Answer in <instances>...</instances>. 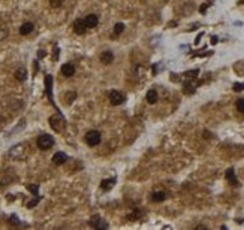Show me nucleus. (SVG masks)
<instances>
[{"instance_id": "f257e3e1", "label": "nucleus", "mask_w": 244, "mask_h": 230, "mask_svg": "<svg viewBox=\"0 0 244 230\" xmlns=\"http://www.w3.org/2000/svg\"><path fill=\"white\" fill-rule=\"evenodd\" d=\"M36 145H38V148L42 149V151H47L53 145H54V138L51 135H47V133H44L38 138V141H36Z\"/></svg>"}, {"instance_id": "f03ea898", "label": "nucleus", "mask_w": 244, "mask_h": 230, "mask_svg": "<svg viewBox=\"0 0 244 230\" xmlns=\"http://www.w3.org/2000/svg\"><path fill=\"white\" fill-rule=\"evenodd\" d=\"M65 124H66V121H65V118H63V115H61L60 112H57L55 115H53V117L49 118V126H51L55 132H61V130L65 129Z\"/></svg>"}, {"instance_id": "7ed1b4c3", "label": "nucleus", "mask_w": 244, "mask_h": 230, "mask_svg": "<svg viewBox=\"0 0 244 230\" xmlns=\"http://www.w3.org/2000/svg\"><path fill=\"white\" fill-rule=\"evenodd\" d=\"M101 139H102V136L97 130H90V132H87V135H86V142H87L90 147L99 145V143H101Z\"/></svg>"}, {"instance_id": "20e7f679", "label": "nucleus", "mask_w": 244, "mask_h": 230, "mask_svg": "<svg viewBox=\"0 0 244 230\" xmlns=\"http://www.w3.org/2000/svg\"><path fill=\"white\" fill-rule=\"evenodd\" d=\"M109 100H111V103H112V105L118 106V105H122L123 102L126 100V97H124V94H123V93H120V91L114 90V91H111V93H109Z\"/></svg>"}, {"instance_id": "39448f33", "label": "nucleus", "mask_w": 244, "mask_h": 230, "mask_svg": "<svg viewBox=\"0 0 244 230\" xmlns=\"http://www.w3.org/2000/svg\"><path fill=\"white\" fill-rule=\"evenodd\" d=\"M90 226L93 229H108V223H105L99 215H93L90 218Z\"/></svg>"}, {"instance_id": "423d86ee", "label": "nucleus", "mask_w": 244, "mask_h": 230, "mask_svg": "<svg viewBox=\"0 0 244 230\" xmlns=\"http://www.w3.org/2000/svg\"><path fill=\"white\" fill-rule=\"evenodd\" d=\"M87 24H86V20H75L74 21V32L76 34H84L87 32Z\"/></svg>"}, {"instance_id": "0eeeda50", "label": "nucleus", "mask_w": 244, "mask_h": 230, "mask_svg": "<svg viewBox=\"0 0 244 230\" xmlns=\"http://www.w3.org/2000/svg\"><path fill=\"white\" fill-rule=\"evenodd\" d=\"M45 90H47L48 99L53 103V76H51V75H47V76H45Z\"/></svg>"}, {"instance_id": "6e6552de", "label": "nucleus", "mask_w": 244, "mask_h": 230, "mask_svg": "<svg viewBox=\"0 0 244 230\" xmlns=\"http://www.w3.org/2000/svg\"><path fill=\"white\" fill-rule=\"evenodd\" d=\"M84 20H86V24H87L88 28H95L96 26L99 24V18H97V15H95V14H88Z\"/></svg>"}, {"instance_id": "1a4fd4ad", "label": "nucleus", "mask_w": 244, "mask_h": 230, "mask_svg": "<svg viewBox=\"0 0 244 230\" xmlns=\"http://www.w3.org/2000/svg\"><path fill=\"white\" fill-rule=\"evenodd\" d=\"M61 73L65 75L66 78H70V76H74L75 73V66L72 63H66V64H63L61 66Z\"/></svg>"}, {"instance_id": "9d476101", "label": "nucleus", "mask_w": 244, "mask_h": 230, "mask_svg": "<svg viewBox=\"0 0 244 230\" xmlns=\"http://www.w3.org/2000/svg\"><path fill=\"white\" fill-rule=\"evenodd\" d=\"M196 87H198V82L189 79V81L184 84V94H193L195 90H196Z\"/></svg>"}, {"instance_id": "9b49d317", "label": "nucleus", "mask_w": 244, "mask_h": 230, "mask_svg": "<svg viewBox=\"0 0 244 230\" xmlns=\"http://www.w3.org/2000/svg\"><path fill=\"white\" fill-rule=\"evenodd\" d=\"M101 61L103 64H111L114 61V54L111 51H103L101 54Z\"/></svg>"}, {"instance_id": "f8f14e48", "label": "nucleus", "mask_w": 244, "mask_h": 230, "mask_svg": "<svg viewBox=\"0 0 244 230\" xmlns=\"http://www.w3.org/2000/svg\"><path fill=\"white\" fill-rule=\"evenodd\" d=\"M115 184V178H108V179H102L101 182V188L103 190V191H109V190L114 187Z\"/></svg>"}, {"instance_id": "ddd939ff", "label": "nucleus", "mask_w": 244, "mask_h": 230, "mask_svg": "<svg viewBox=\"0 0 244 230\" xmlns=\"http://www.w3.org/2000/svg\"><path fill=\"white\" fill-rule=\"evenodd\" d=\"M66 160H68V156H66L65 152H61V151L55 152L54 156H53V162H54V164H63V163H66Z\"/></svg>"}, {"instance_id": "4468645a", "label": "nucleus", "mask_w": 244, "mask_h": 230, "mask_svg": "<svg viewBox=\"0 0 244 230\" xmlns=\"http://www.w3.org/2000/svg\"><path fill=\"white\" fill-rule=\"evenodd\" d=\"M33 28H34V26L32 22H24L20 27V34L21 36H27V34H30L33 32Z\"/></svg>"}, {"instance_id": "2eb2a0df", "label": "nucleus", "mask_w": 244, "mask_h": 230, "mask_svg": "<svg viewBox=\"0 0 244 230\" xmlns=\"http://www.w3.org/2000/svg\"><path fill=\"white\" fill-rule=\"evenodd\" d=\"M23 151H24L23 145H15V147H12V149L9 151V156L14 157V158H20V157L23 156Z\"/></svg>"}, {"instance_id": "dca6fc26", "label": "nucleus", "mask_w": 244, "mask_h": 230, "mask_svg": "<svg viewBox=\"0 0 244 230\" xmlns=\"http://www.w3.org/2000/svg\"><path fill=\"white\" fill-rule=\"evenodd\" d=\"M143 215H144L143 211L136 208V209H133L132 212H129V214H127V220H129V221H138V220H139V218H141Z\"/></svg>"}, {"instance_id": "f3484780", "label": "nucleus", "mask_w": 244, "mask_h": 230, "mask_svg": "<svg viewBox=\"0 0 244 230\" xmlns=\"http://www.w3.org/2000/svg\"><path fill=\"white\" fill-rule=\"evenodd\" d=\"M226 179H228V181H229L232 185H238V179H237V176H235V172H234V169H232V168L226 170Z\"/></svg>"}, {"instance_id": "a211bd4d", "label": "nucleus", "mask_w": 244, "mask_h": 230, "mask_svg": "<svg viewBox=\"0 0 244 230\" xmlns=\"http://www.w3.org/2000/svg\"><path fill=\"white\" fill-rule=\"evenodd\" d=\"M166 199V193L165 191H154L151 194V200L153 202H163Z\"/></svg>"}, {"instance_id": "6ab92c4d", "label": "nucleus", "mask_w": 244, "mask_h": 230, "mask_svg": "<svg viewBox=\"0 0 244 230\" xmlns=\"http://www.w3.org/2000/svg\"><path fill=\"white\" fill-rule=\"evenodd\" d=\"M15 78H17L18 81H26V79H27V70L24 68H20L15 72Z\"/></svg>"}, {"instance_id": "aec40b11", "label": "nucleus", "mask_w": 244, "mask_h": 230, "mask_svg": "<svg viewBox=\"0 0 244 230\" xmlns=\"http://www.w3.org/2000/svg\"><path fill=\"white\" fill-rule=\"evenodd\" d=\"M147 102L151 103V105L157 102V91L156 90H150L148 93H147Z\"/></svg>"}, {"instance_id": "412c9836", "label": "nucleus", "mask_w": 244, "mask_h": 230, "mask_svg": "<svg viewBox=\"0 0 244 230\" xmlns=\"http://www.w3.org/2000/svg\"><path fill=\"white\" fill-rule=\"evenodd\" d=\"M198 75H199V70H198V69H193V70H189V72H186V73H184V76H186V78H189V79H195Z\"/></svg>"}, {"instance_id": "4be33fe9", "label": "nucleus", "mask_w": 244, "mask_h": 230, "mask_svg": "<svg viewBox=\"0 0 244 230\" xmlns=\"http://www.w3.org/2000/svg\"><path fill=\"white\" fill-rule=\"evenodd\" d=\"M124 30V24L123 22H117L114 26V34H122Z\"/></svg>"}, {"instance_id": "5701e85b", "label": "nucleus", "mask_w": 244, "mask_h": 230, "mask_svg": "<svg viewBox=\"0 0 244 230\" xmlns=\"http://www.w3.org/2000/svg\"><path fill=\"white\" fill-rule=\"evenodd\" d=\"M41 199H42V197L39 196V194H38V196H34L33 200H30V202L27 203V208H34V206H36V205L39 203V200H41Z\"/></svg>"}, {"instance_id": "b1692460", "label": "nucleus", "mask_w": 244, "mask_h": 230, "mask_svg": "<svg viewBox=\"0 0 244 230\" xmlns=\"http://www.w3.org/2000/svg\"><path fill=\"white\" fill-rule=\"evenodd\" d=\"M27 188L33 193L34 196H38V194H39V193H38V190H39V185H38V184H29Z\"/></svg>"}, {"instance_id": "393cba45", "label": "nucleus", "mask_w": 244, "mask_h": 230, "mask_svg": "<svg viewBox=\"0 0 244 230\" xmlns=\"http://www.w3.org/2000/svg\"><path fill=\"white\" fill-rule=\"evenodd\" d=\"M232 88H234V91L240 93V91H243V90H244V84H243V82H235V84L232 85Z\"/></svg>"}, {"instance_id": "a878e982", "label": "nucleus", "mask_w": 244, "mask_h": 230, "mask_svg": "<svg viewBox=\"0 0 244 230\" xmlns=\"http://www.w3.org/2000/svg\"><path fill=\"white\" fill-rule=\"evenodd\" d=\"M63 2H65V0H49V5L53 8H59L63 5Z\"/></svg>"}, {"instance_id": "bb28decb", "label": "nucleus", "mask_w": 244, "mask_h": 230, "mask_svg": "<svg viewBox=\"0 0 244 230\" xmlns=\"http://www.w3.org/2000/svg\"><path fill=\"white\" fill-rule=\"evenodd\" d=\"M237 109L241 114H244V99H240V100L237 102Z\"/></svg>"}, {"instance_id": "cd10ccee", "label": "nucleus", "mask_w": 244, "mask_h": 230, "mask_svg": "<svg viewBox=\"0 0 244 230\" xmlns=\"http://www.w3.org/2000/svg\"><path fill=\"white\" fill-rule=\"evenodd\" d=\"M210 6V5H208V3H204L202 6L199 8V12H201V14H205V11H207V8Z\"/></svg>"}, {"instance_id": "c85d7f7f", "label": "nucleus", "mask_w": 244, "mask_h": 230, "mask_svg": "<svg viewBox=\"0 0 244 230\" xmlns=\"http://www.w3.org/2000/svg\"><path fill=\"white\" fill-rule=\"evenodd\" d=\"M45 55H47V52H45L44 49H39V51H38V57H39V58H44Z\"/></svg>"}, {"instance_id": "c756f323", "label": "nucleus", "mask_w": 244, "mask_h": 230, "mask_svg": "<svg viewBox=\"0 0 244 230\" xmlns=\"http://www.w3.org/2000/svg\"><path fill=\"white\" fill-rule=\"evenodd\" d=\"M180 78H178V75H175V73H171V81H178Z\"/></svg>"}, {"instance_id": "7c9ffc66", "label": "nucleus", "mask_w": 244, "mask_h": 230, "mask_svg": "<svg viewBox=\"0 0 244 230\" xmlns=\"http://www.w3.org/2000/svg\"><path fill=\"white\" fill-rule=\"evenodd\" d=\"M217 42H219V39H217V36H213V38H211V43L214 45V43H217Z\"/></svg>"}, {"instance_id": "2f4dec72", "label": "nucleus", "mask_w": 244, "mask_h": 230, "mask_svg": "<svg viewBox=\"0 0 244 230\" xmlns=\"http://www.w3.org/2000/svg\"><path fill=\"white\" fill-rule=\"evenodd\" d=\"M201 38H202V33H199V34H198V38H196V41H195V43H199V41H201Z\"/></svg>"}, {"instance_id": "473e14b6", "label": "nucleus", "mask_w": 244, "mask_h": 230, "mask_svg": "<svg viewBox=\"0 0 244 230\" xmlns=\"http://www.w3.org/2000/svg\"><path fill=\"white\" fill-rule=\"evenodd\" d=\"M204 135H205V138H207V139H210L211 136H210V133H208V132H204Z\"/></svg>"}, {"instance_id": "72a5a7b5", "label": "nucleus", "mask_w": 244, "mask_h": 230, "mask_svg": "<svg viewBox=\"0 0 244 230\" xmlns=\"http://www.w3.org/2000/svg\"><path fill=\"white\" fill-rule=\"evenodd\" d=\"M238 5H244V0H238Z\"/></svg>"}]
</instances>
